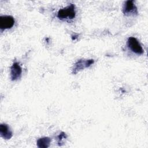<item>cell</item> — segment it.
Wrapping results in <instances>:
<instances>
[{"mask_svg": "<svg viewBox=\"0 0 148 148\" xmlns=\"http://www.w3.org/2000/svg\"><path fill=\"white\" fill-rule=\"evenodd\" d=\"M127 44L129 48L135 53L137 54H142L143 53V49L137 40L136 38L135 37L131 36L128 39Z\"/></svg>", "mask_w": 148, "mask_h": 148, "instance_id": "2", "label": "cell"}, {"mask_svg": "<svg viewBox=\"0 0 148 148\" xmlns=\"http://www.w3.org/2000/svg\"><path fill=\"white\" fill-rule=\"evenodd\" d=\"M22 69L17 62H14L10 68V78L12 80L18 79L21 75Z\"/></svg>", "mask_w": 148, "mask_h": 148, "instance_id": "4", "label": "cell"}, {"mask_svg": "<svg viewBox=\"0 0 148 148\" xmlns=\"http://www.w3.org/2000/svg\"><path fill=\"white\" fill-rule=\"evenodd\" d=\"M14 24V19L11 16H2L0 17V28L6 29L11 28Z\"/></svg>", "mask_w": 148, "mask_h": 148, "instance_id": "3", "label": "cell"}, {"mask_svg": "<svg viewBox=\"0 0 148 148\" xmlns=\"http://www.w3.org/2000/svg\"><path fill=\"white\" fill-rule=\"evenodd\" d=\"M50 142L51 139L49 137H43L37 140L36 145L39 148H47L49 146Z\"/></svg>", "mask_w": 148, "mask_h": 148, "instance_id": "8", "label": "cell"}, {"mask_svg": "<svg viewBox=\"0 0 148 148\" xmlns=\"http://www.w3.org/2000/svg\"><path fill=\"white\" fill-rule=\"evenodd\" d=\"M75 6L73 4L60 9L57 13V17L60 20L73 19L75 17Z\"/></svg>", "mask_w": 148, "mask_h": 148, "instance_id": "1", "label": "cell"}, {"mask_svg": "<svg viewBox=\"0 0 148 148\" xmlns=\"http://www.w3.org/2000/svg\"><path fill=\"white\" fill-rule=\"evenodd\" d=\"M123 13L125 15H129L133 13H138L137 8L134 4V1H127L123 7Z\"/></svg>", "mask_w": 148, "mask_h": 148, "instance_id": "5", "label": "cell"}, {"mask_svg": "<svg viewBox=\"0 0 148 148\" xmlns=\"http://www.w3.org/2000/svg\"><path fill=\"white\" fill-rule=\"evenodd\" d=\"M0 135L5 139H10L13 136V133L6 124H1Z\"/></svg>", "mask_w": 148, "mask_h": 148, "instance_id": "7", "label": "cell"}, {"mask_svg": "<svg viewBox=\"0 0 148 148\" xmlns=\"http://www.w3.org/2000/svg\"><path fill=\"white\" fill-rule=\"evenodd\" d=\"M94 62V60H80L75 64V65L74 69H73V72L74 73H76L80 69L90 66Z\"/></svg>", "mask_w": 148, "mask_h": 148, "instance_id": "6", "label": "cell"}]
</instances>
